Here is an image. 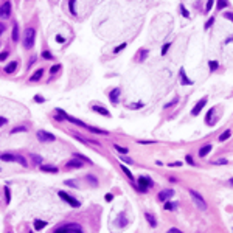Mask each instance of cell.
<instances>
[{"mask_svg": "<svg viewBox=\"0 0 233 233\" xmlns=\"http://www.w3.org/2000/svg\"><path fill=\"white\" fill-rule=\"evenodd\" d=\"M34 42H36V30L33 27H30L25 30V36H23V47H25V50H31L34 47Z\"/></svg>", "mask_w": 233, "mask_h": 233, "instance_id": "cell-1", "label": "cell"}, {"mask_svg": "<svg viewBox=\"0 0 233 233\" xmlns=\"http://www.w3.org/2000/svg\"><path fill=\"white\" fill-rule=\"evenodd\" d=\"M53 233H84V231H82V227L79 224L72 222V224H65V225L58 227Z\"/></svg>", "mask_w": 233, "mask_h": 233, "instance_id": "cell-2", "label": "cell"}, {"mask_svg": "<svg viewBox=\"0 0 233 233\" xmlns=\"http://www.w3.org/2000/svg\"><path fill=\"white\" fill-rule=\"evenodd\" d=\"M188 193H190V196H191V199H193L194 205H196L199 210L205 212V210H207V202H205V199H204V197H202L196 190H188Z\"/></svg>", "mask_w": 233, "mask_h": 233, "instance_id": "cell-3", "label": "cell"}, {"mask_svg": "<svg viewBox=\"0 0 233 233\" xmlns=\"http://www.w3.org/2000/svg\"><path fill=\"white\" fill-rule=\"evenodd\" d=\"M137 183H138V191H140V193H146L149 186L154 185L152 180H151L149 177H145V176H140V177L137 179Z\"/></svg>", "mask_w": 233, "mask_h": 233, "instance_id": "cell-4", "label": "cell"}, {"mask_svg": "<svg viewBox=\"0 0 233 233\" xmlns=\"http://www.w3.org/2000/svg\"><path fill=\"white\" fill-rule=\"evenodd\" d=\"M36 137H37V140L40 143H50V142H55V140H56V137L53 134L47 132V131H37Z\"/></svg>", "mask_w": 233, "mask_h": 233, "instance_id": "cell-5", "label": "cell"}, {"mask_svg": "<svg viewBox=\"0 0 233 233\" xmlns=\"http://www.w3.org/2000/svg\"><path fill=\"white\" fill-rule=\"evenodd\" d=\"M58 196H59L62 201H65V202H67L70 207H73V208H78V207L81 205V204H79V202L75 199V197H72L70 194H67L65 191H58Z\"/></svg>", "mask_w": 233, "mask_h": 233, "instance_id": "cell-6", "label": "cell"}, {"mask_svg": "<svg viewBox=\"0 0 233 233\" xmlns=\"http://www.w3.org/2000/svg\"><path fill=\"white\" fill-rule=\"evenodd\" d=\"M0 17L2 19H10L11 17V2H3V5H0Z\"/></svg>", "mask_w": 233, "mask_h": 233, "instance_id": "cell-7", "label": "cell"}, {"mask_svg": "<svg viewBox=\"0 0 233 233\" xmlns=\"http://www.w3.org/2000/svg\"><path fill=\"white\" fill-rule=\"evenodd\" d=\"M207 101H208V98H207V97H204V98H202L201 101H197V103H196V106H194V107L191 109V115H193V116H197V115L201 113V110H202V109L205 107Z\"/></svg>", "mask_w": 233, "mask_h": 233, "instance_id": "cell-8", "label": "cell"}, {"mask_svg": "<svg viewBox=\"0 0 233 233\" xmlns=\"http://www.w3.org/2000/svg\"><path fill=\"white\" fill-rule=\"evenodd\" d=\"M120 93H121L120 87H115L113 90H110V93H109V100H110L112 104H118V101H120Z\"/></svg>", "mask_w": 233, "mask_h": 233, "instance_id": "cell-9", "label": "cell"}, {"mask_svg": "<svg viewBox=\"0 0 233 233\" xmlns=\"http://www.w3.org/2000/svg\"><path fill=\"white\" fill-rule=\"evenodd\" d=\"M65 166H67V168H82V166H84V162L79 160V159H76V157H73L72 160L67 162Z\"/></svg>", "mask_w": 233, "mask_h": 233, "instance_id": "cell-10", "label": "cell"}, {"mask_svg": "<svg viewBox=\"0 0 233 233\" xmlns=\"http://www.w3.org/2000/svg\"><path fill=\"white\" fill-rule=\"evenodd\" d=\"M92 110H93V112H97V113H100V115H103V116H110V112H109L106 107H103V106H97V104H93V106H92Z\"/></svg>", "mask_w": 233, "mask_h": 233, "instance_id": "cell-11", "label": "cell"}, {"mask_svg": "<svg viewBox=\"0 0 233 233\" xmlns=\"http://www.w3.org/2000/svg\"><path fill=\"white\" fill-rule=\"evenodd\" d=\"M179 75H180V84H182V86H191V84H193V79H190L188 76L185 75V70H183V68H180Z\"/></svg>", "mask_w": 233, "mask_h": 233, "instance_id": "cell-12", "label": "cell"}, {"mask_svg": "<svg viewBox=\"0 0 233 233\" xmlns=\"http://www.w3.org/2000/svg\"><path fill=\"white\" fill-rule=\"evenodd\" d=\"M174 196V191L173 190H165V191H160L159 193V201H162V202H165V201H168L170 197H173Z\"/></svg>", "mask_w": 233, "mask_h": 233, "instance_id": "cell-13", "label": "cell"}, {"mask_svg": "<svg viewBox=\"0 0 233 233\" xmlns=\"http://www.w3.org/2000/svg\"><path fill=\"white\" fill-rule=\"evenodd\" d=\"M17 157H19V154H10V152H6V154L0 155V160H3V162H17Z\"/></svg>", "mask_w": 233, "mask_h": 233, "instance_id": "cell-14", "label": "cell"}, {"mask_svg": "<svg viewBox=\"0 0 233 233\" xmlns=\"http://www.w3.org/2000/svg\"><path fill=\"white\" fill-rule=\"evenodd\" d=\"M212 149H213V146L212 145H204L201 149H199V157H207V154H210L212 152Z\"/></svg>", "mask_w": 233, "mask_h": 233, "instance_id": "cell-15", "label": "cell"}, {"mask_svg": "<svg viewBox=\"0 0 233 233\" xmlns=\"http://www.w3.org/2000/svg\"><path fill=\"white\" fill-rule=\"evenodd\" d=\"M17 65H19V64H17L16 61H13V62H10V64H8V65H6V67L3 68V70H5V73H8V75H11V73H14V72H16V70H17Z\"/></svg>", "mask_w": 233, "mask_h": 233, "instance_id": "cell-16", "label": "cell"}, {"mask_svg": "<svg viewBox=\"0 0 233 233\" xmlns=\"http://www.w3.org/2000/svg\"><path fill=\"white\" fill-rule=\"evenodd\" d=\"M148 55H149V50L142 48V50L138 52V58H137V61H138V62H145V59L148 58Z\"/></svg>", "mask_w": 233, "mask_h": 233, "instance_id": "cell-17", "label": "cell"}, {"mask_svg": "<svg viewBox=\"0 0 233 233\" xmlns=\"http://www.w3.org/2000/svg\"><path fill=\"white\" fill-rule=\"evenodd\" d=\"M145 218H146V221L149 222L151 228H155V227H157V219L154 218V215H151V213H146V215H145Z\"/></svg>", "mask_w": 233, "mask_h": 233, "instance_id": "cell-18", "label": "cell"}, {"mask_svg": "<svg viewBox=\"0 0 233 233\" xmlns=\"http://www.w3.org/2000/svg\"><path fill=\"white\" fill-rule=\"evenodd\" d=\"M42 75H44V68H39L37 72H34V73H33V76L30 78V81H31V82H37V81L42 78Z\"/></svg>", "mask_w": 233, "mask_h": 233, "instance_id": "cell-19", "label": "cell"}, {"mask_svg": "<svg viewBox=\"0 0 233 233\" xmlns=\"http://www.w3.org/2000/svg\"><path fill=\"white\" fill-rule=\"evenodd\" d=\"M68 8H70V13H72V16L76 17V0H68Z\"/></svg>", "mask_w": 233, "mask_h": 233, "instance_id": "cell-20", "label": "cell"}, {"mask_svg": "<svg viewBox=\"0 0 233 233\" xmlns=\"http://www.w3.org/2000/svg\"><path fill=\"white\" fill-rule=\"evenodd\" d=\"M11 37H13V42H17V40H19V25H17V23H14V27H13Z\"/></svg>", "mask_w": 233, "mask_h": 233, "instance_id": "cell-21", "label": "cell"}, {"mask_svg": "<svg viewBox=\"0 0 233 233\" xmlns=\"http://www.w3.org/2000/svg\"><path fill=\"white\" fill-rule=\"evenodd\" d=\"M40 170L45 173H58V168L52 166V165H40Z\"/></svg>", "mask_w": 233, "mask_h": 233, "instance_id": "cell-22", "label": "cell"}, {"mask_svg": "<svg viewBox=\"0 0 233 233\" xmlns=\"http://www.w3.org/2000/svg\"><path fill=\"white\" fill-rule=\"evenodd\" d=\"M215 110H216V107H212V109L207 112V116H205V123H207V124H212V116L215 115Z\"/></svg>", "mask_w": 233, "mask_h": 233, "instance_id": "cell-23", "label": "cell"}, {"mask_svg": "<svg viewBox=\"0 0 233 233\" xmlns=\"http://www.w3.org/2000/svg\"><path fill=\"white\" fill-rule=\"evenodd\" d=\"M165 207V210H168V212H173V210L177 208V202H171V201H166V204L163 205Z\"/></svg>", "mask_w": 233, "mask_h": 233, "instance_id": "cell-24", "label": "cell"}, {"mask_svg": "<svg viewBox=\"0 0 233 233\" xmlns=\"http://www.w3.org/2000/svg\"><path fill=\"white\" fill-rule=\"evenodd\" d=\"M44 227H47V222H45V221H40V219H36V221H34V228H36V230H42Z\"/></svg>", "mask_w": 233, "mask_h": 233, "instance_id": "cell-25", "label": "cell"}, {"mask_svg": "<svg viewBox=\"0 0 233 233\" xmlns=\"http://www.w3.org/2000/svg\"><path fill=\"white\" fill-rule=\"evenodd\" d=\"M230 135H231V131H230V129H227L224 134H221V135H219V142H222V143H224L225 140H228V138H230Z\"/></svg>", "mask_w": 233, "mask_h": 233, "instance_id": "cell-26", "label": "cell"}, {"mask_svg": "<svg viewBox=\"0 0 233 233\" xmlns=\"http://www.w3.org/2000/svg\"><path fill=\"white\" fill-rule=\"evenodd\" d=\"M225 6H228V2H227V0H218V2H216V8L221 11V10H224Z\"/></svg>", "mask_w": 233, "mask_h": 233, "instance_id": "cell-27", "label": "cell"}, {"mask_svg": "<svg viewBox=\"0 0 233 233\" xmlns=\"http://www.w3.org/2000/svg\"><path fill=\"white\" fill-rule=\"evenodd\" d=\"M121 171H123V173H124V174L128 176V179H129V180H134V176H132V173L129 171V168H128V166L121 165Z\"/></svg>", "mask_w": 233, "mask_h": 233, "instance_id": "cell-28", "label": "cell"}, {"mask_svg": "<svg viewBox=\"0 0 233 233\" xmlns=\"http://www.w3.org/2000/svg\"><path fill=\"white\" fill-rule=\"evenodd\" d=\"M170 47H171V42H166V44H163V47H162V50H160V53H162V56H165V55L168 53V50H170Z\"/></svg>", "mask_w": 233, "mask_h": 233, "instance_id": "cell-29", "label": "cell"}, {"mask_svg": "<svg viewBox=\"0 0 233 233\" xmlns=\"http://www.w3.org/2000/svg\"><path fill=\"white\" fill-rule=\"evenodd\" d=\"M116 224H118L120 227H124V225L128 224V221H126V218H124V215H123V213L118 216V221H116Z\"/></svg>", "mask_w": 233, "mask_h": 233, "instance_id": "cell-30", "label": "cell"}, {"mask_svg": "<svg viewBox=\"0 0 233 233\" xmlns=\"http://www.w3.org/2000/svg\"><path fill=\"white\" fill-rule=\"evenodd\" d=\"M208 67H210V72H215V70L219 67V62H218V61H210V62H208Z\"/></svg>", "mask_w": 233, "mask_h": 233, "instance_id": "cell-31", "label": "cell"}, {"mask_svg": "<svg viewBox=\"0 0 233 233\" xmlns=\"http://www.w3.org/2000/svg\"><path fill=\"white\" fill-rule=\"evenodd\" d=\"M126 47H128V44H126V42H123V44H120L118 47H115V50H113V53H115V55H118V53H120L121 50H124V48H126Z\"/></svg>", "mask_w": 233, "mask_h": 233, "instance_id": "cell-32", "label": "cell"}, {"mask_svg": "<svg viewBox=\"0 0 233 233\" xmlns=\"http://www.w3.org/2000/svg\"><path fill=\"white\" fill-rule=\"evenodd\" d=\"M213 5H215V0H207V6H205V13H207V14L212 11Z\"/></svg>", "mask_w": 233, "mask_h": 233, "instance_id": "cell-33", "label": "cell"}, {"mask_svg": "<svg viewBox=\"0 0 233 233\" xmlns=\"http://www.w3.org/2000/svg\"><path fill=\"white\" fill-rule=\"evenodd\" d=\"M5 202L6 204H10V201H11V191H10V188H8V186H5Z\"/></svg>", "mask_w": 233, "mask_h": 233, "instance_id": "cell-34", "label": "cell"}, {"mask_svg": "<svg viewBox=\"0 0 233 233\" xmlns=\"http://www.w3.org/2000/svg\"><path fill=\"white\" fill-rule=\"evenodd\" d=\"M17 132H27V128L25 126H17V128L11 129V134H17Z\"/></svg>", "mask_w": 233, "mask_h": 233, "instance_id": "cell-35", "label": "cell"}, {"mask_svg": "<svg viewBox=\"0 0 233 233\" xmlns=\"http://www.w3.org/2000/svg\"><path fill=\"white\" fill-rule=\"evenodd\" d=\"M213 23H215V17L212 16V17H210V19H208V20L205 22V25H204V28H205V30H208L210 27H212V25H213Z\"/></svg>", "mask_w": 233, "mask_h": 233, "instance_id": "cell-36", "label": "cell"}, {"mask_svg": "<svg viewBox=\"0 0 233 233\" xmlns=\"http://www.w3.org/2000/svg\"><path fill=\"white\" fill-rule=\"evenodd\" d=\"M180 13H182V16H183L185 19H188V17H190V11L186 10L183 5H180Z\"/></svg>", "mask_w": 233, "mask_h": 233, "instance_id": "cell-37", "label": "cell"}, {"mask_svg": "<svg viewBox=\"0 0 233 233\" xmlns=\"http://www.w3.org/2000/svg\"><path fill=\"white\" fill-rule=\"evenodd\" d=\"M61 67H62L61 64H55V65H53V67L50 68V73H52V75H55V73H58V72H59V70H61Z\"/></svg>", "mask_w": 233, "mask_h": 233, "instance_id": "cell-38", "label": "cell"}, {"mask_svg": "<svg viewBox=\"0 0 233 233\" xmlns=\"http://www.w3.org/2000/svg\"><path fill=\"white\" fill-rule=\"evenodd\" d=\"M113 148L118 151V152H121V154H128V148H124V146H120V145H113Z\"/></svg>", "mask_w": 233, "mask_h": 233, "instance_id": "cell-39", "label": "cell"}, {"mask_svg": "<svg viewBox=\"0 0 233 233\" xmlns=\"http://www.w3.org/2000/svg\"><path fill=\"white\" fill-rule=\"evenodd\" d=\"M42 58H44V59H53V55H52V52H48V50H44V52H42Z\"/></svg>", "mask_w": 233, "mask_h": 233, "instance_id": "cell-40", "label": "cell"}, {"mask_svg": "<svg viewBox=\"0 0 233 233\" xmlns=\"http://www.w3.org/2000/svg\"><path fill=\"white\" fill-rule=\"evenodd\" d=\"M179 103V97H174V100L173 101H170L168 104H165V109H170V107H173L174 104H177Z\"/></svg>", "mask_w": 233, "mask_h": 233, "instance_id": "cell-41", "label": "cell"}, {"mask_svg": "<svg viewBox=\"0 0 233 233\" xmlns=\"http://www.w3.org/2000/svg\"><path fill=\"white\" fill-rule=\"evenodd\" d=\"M87 180H89L93 186H97V185H98V182H97V177H95V176H87Z\"/></svg>", "mask_w": 233, "mask_h": 233, "instance_id": "cell-42", "label": "cell"}, {"mask_svg": "<svg viewBox=\"0 0 233 233\" xmlns=\"http://www.w3.org/2000/svg\"><path fill=\"white\" fill-rule=\"evenodd\" d=\"M227 163H228V160H227V159H219V160L213 162V165H227Z\"/></svg>", "mask_w": 233, "mask_h": 233, "instance_id": "cell-43", "label": "cell"}, {"mask_svg": "<svg viewBox=\"0 0 233 233\" xmlns=\"http://www.w3.org/2000/svg\"><path fill=\"white\" fill-rule=\"evenodd\" d=\"M143 107V103H132L129 106V109H142Z\"/></svg>", "mask_w": 233, "mask_h": 233, "instance_id": "cell-44", "label": "cell"}, {"mask_svg": "<svg viewBox=\"0 0 233 233\" xmlns=\"http://www.w3.org/2000/svg\"><path fill=\"white\" fill-rule=\"evenodd\" d=\"M31 157H33V162L36 163V165H37V163H42V157H40V155H36V154H33Z\"/></svg>", "mask_w": 233, "mask_h": 233, "instance_id": "cell-45", "label": "cell"}, {"mask_svg": "<svg viewBox=\"0 0 233 233\" xmlns=\"http://www.w3.org/2000/svg\"><path fill=\"white\" fill-rule=\"evenodd\" d=\"M36 103H45V98L44 97H40V95H34V98H33Z\"/></svg>", "mask_w": 233, "mask_h": 233, "instance_id": "cell-46", "label": "cell"}, {"mask_svg": "<svg viewBox=\"0 0 233 233\" xmlns=\"http://www.w3.org/2000/svg\"><path fill=\"white\" fill-rule=\"evenodd\" d=\"M120 159L124 162V163H129V165H131V163H134V160L132 159H129V157H124V155H120Z\"/></svg>", "mask_w": 233, "mask_h": 233, "instance_id": "cell-47", "label": "cell"}, {"mask_svg": "<svg viewBox=\"0 0 233 233\" xmlns=\"http://www.w3.org/2000/svg\"><path fill=\"white\" fill-rule=\"evenodd\" d=\"M185 160H186V162H188V163H190V165H191V166H194V162H193V157H191V155H188V154H186V157H185Z\"/></svg>", "mask_w": 233, "mask_h": 233, "instance_id": "cell-48", "label": "cell"}, {"mask_svg": "<svg viewBox=\"0 0 233 233\" xmlns=\"http://www.w3.org/2000/svg\"><path fill=\"white\" fill-rule=\"evenodd\" d=\"M168 166H171V168H179V166H182V162H174V163H170Z\"/></svg>", "mask_w": 233, "mask_h": 233, "instance_id": "cell-49", "label": "cell"}, {"mask_svg": "<svg viewBox=\"0 0 233 233\" xmlns=\"http://www.w3.org/2000/svg\"><path fill=\"white\" fill-rule=\"evenodd\" d=\"M8 123V120L5 118V116H0V128H2V126H5Z\"/></svg>", "mask_w": 233, "mask_h": 233, "instance_id": "cell-50", "label": "cell"}, {"mask_svg": "<svg viewBox=\"0 0 233 233\" xmlns=\"http://www.w3.org/2000/svg\"><path fill=\"white\" fill-rule=\"evenodd\" d=\"M56 42H58V44H62V42H65V39H64L61 34H56Z\"/></svg>", "mask_w": 233, "mask_h": 233, "instance_id": "cell-51", "label": "cell"}, {"mask_svg": "<svg viewBox=\"0 0 233 233\" xmlns=\"http://www.w3.org/2000/svg\"><path fill=\"white\" fill-rule=\"evenodd\" d=\"M8 55H10L8 52H3V53H0V61H5V59L8 58Z\"/></svg>", "mask_w": 233, "mask_h": 233, "instance_id": "cell-52", "label": "cell"}, {"mask_svg": "<svg viewBox=\"0 0 233 233\" xmlns=\"http://www.w3.org/2000/svg\"><path fill=\"white\" fill-rule=\"evenodd\" d=\"M224 17H227L230 22H233V14L231 13H224Z\"/></svg>", "mask_w": 233, "mask_h": 233, "instance_id": "cell-53", "label": "cell"}, {"mask_svg": "<svg viewBox=\"0 0 233 233\" xmlns=\"http://www.w3.org/2000/svg\"><path fill=\"white\" fill-rule=\"evenodd\" d=\"M168 233H183V231H182V230H179V228H174V227H173V228H170V230H168Z\"/></svg>", "mask_w": 233, "mask_h": 233, "instance_id": "cell-54", "label": "cell"}, {"mask_svg": "<svg viewBox=\"0 0 233 233\" xmlns=\"http://www.w3.org/2000/svg\"><path fill=\"white\" fill-rule=\"evenodd\" d=\"M6 30V25H5V23H0V36H2L3 34V31Z\"/></svg>", "mask_w": 233, "mask_h": 233, "instance_id": "cell-55", "label": "cell"}, {"mask_svg": "<svg viewBox=\"0 0 233 233\" xmlns=\"http://www.w3.org/2000/svg\"><path fill=\"white\" fill-rule=\"evenodd\" d=\"M104 199H106V201H107V202H110V201H112V199H113V196H112V194H110V193H107V194H106V196H104Z\"/></svg>", "mask_w": 233, "mask_h": 233, "instance_id": "cell-56", "label": "cell"}, {"mask_svg": "<svg viewBox=\"0 0 233 233\" xmlns=\"http://www.w3.org/2000/svg\"><path fill=\"white\" fill-rule=\"evenodd\" d=\"M231 42H233V34H231V36H228V37L224 40V44H231Z\"/></svg>", "mask_w": 233, "mask_h": 233, "instance_id": "cell-57", "label": "cell"}, {"mask_svg": "<svg viewBox=\"0 0 233 233\" xmlns=\"http://www.w3.org/2000/svg\"><path fill=\"white\" fill-rule=\"evenodd\" d=\"M65 183H67V185H68V186H76V183H73V182H70V180H67V182H65Z\"/></svg>", "mask_w": 233, "mask_h": 233, "instance_id": "cell-58", "label": "cell"}, {"mask_svg": "<svg viewBox=\"0 0 233 233\" xmlns=\"http://www.w3.org/2000/svg\"><path fill=\"white\" fill-rule=\"evenodd\" d=\"M230 185H233V179H230Z\"/></svg>", "mask_w": 233, "mask_h": 233, "instance_id": "cell-59", "label": "cell"}, {"mask_svg": "<svg viewBox=\"0 0 233 233\" xmlns=\"http://www.w3.org/2000/svg\"><path fill=\"white\" fill-rule=\"evenodd\" d=\"M30 233H33V231H30Z\"/></svg>", "mask_w": 233, "mask_h": 233, "instance_id": "cell-60", "label": "cell"}, {"mask_svg": "<svg viewBox=\"0 0 233 233\" xmlns=\"http://www.w3.org/2000/svg\"><path fill=\"white\" fill-rule=\"evenodd\" d=\"M0 44H2V42H0Z\"/></svg>", "mask_w": 233, "mask_h": 233, "instance_id": "cell-61", "label": "cell"}]
</instances>
